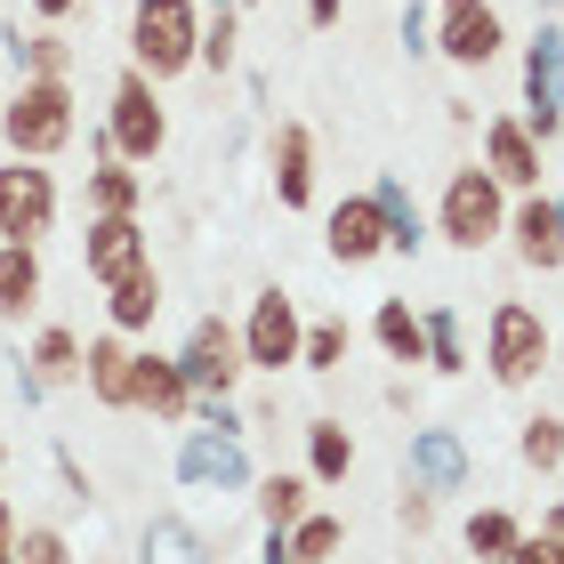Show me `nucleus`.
Listing matches in <instances>:
<instances>
[{"instance_id": "5", "label": "nucleus", "mask_w": 564, "mask_h": 564, "mask_svg": "<svg viewBox=\"0 0 564 564\" xmlns=\"http://www.w3.org/2000/svg\"><path fill=\"white\" fill-rule=\"evenodd\" d=\"M106 130H113V153L121 162H162L170 145V113H162V82H145V73H113L106 89Z\"/></svg>"}, {"instance_id": "26", "label": "nucleus", "mask_w": 564, "mask_h": 564, "mask_svg": "<svg viewBox=\"0 0 564 564\" xmlns=\"http://www.w3.org/2000/svg\"><path fill=\"white\" fill-rule=\"evenodd\" d=\"M130 210H145V177H138V162L106 153L89 170V218H130Z\"/></svg>"}, {"instance_id": "46", "label": "nucleus", "mask_w": 564, "mask_h": 564, "mask_svg": "<svg viewBox=\"0 0 564 564\" xmlns=\"http://www.w3.org/2000/svg\"><path fill=\"white\" fill-rule=\"evenodd\" d=\"M0 218H9V170H0Z\"/></svg>"}, {"instance_id": "17", "label": "nucleus", "mask_w": 564, "mask_h": 564, "mask_svg": "<svg viewBox=\"0 0 564 564\" xmlns=\"http://www.w3.org/2000/svg\"><path fill=\"white\" fill-rule=\"evenodd\" d=\"M153 250H145V218H89V235H82V274L106 291V282H121L130 267H145Z\"/></svg>"}, {"instance_id": "20", "label": "nucleus", "mask_w": 564, "mask_h": 564, "mask_svg": "<svg viewBox=\"0 0 564 564\" xmlns=\"http://www.w3.org/2000/svg\"><path fill=\"white\" fill-rule=\"evenodd\" d=\"M82 379H89V395L106 403V412H130V388H138V347H130V330H97L89 355H82Z\"/></svg>"}, {"instance_id": "33", "label": "nucleus", "mask_w": 564, "mask_h": 564, "mask_svg": "<svg viewBox=\"0 0 564 564\" xmlns=\"http://www.w3.org/2000/svg\"><path fill=\"white\" fill-rule=\"evenodd\" d=\"M347 347H355L347 315H323V323H306V339H299V364L315 371V379H330V371H347Z\"/></svg>"}, {"instance_id": "12", "label": "nucleus", "mask_w": 564, "mask_h": 564, "mask_svg": "<svg viewBox=\"0 0 564 564\" xmlns=\"http://www.w3.org/2000/svg\"><path fill=\"white\" fill-rule=\"evenodd\" d=\"M403 476L420 484V492H468V476H476V459L468 444H459V427H412V444H403Z\"/></svg>"}, {"instance_id": "34", "label": "nucleus", "mask_w": 564, "mask_h": 564, "mask_svg": "<svg viewBox=\"0 0 564 564\" xmlns=\"http://www.w3.org/2000/svg\"><path fill=\"white\" fill-rule=\"evenodd\" d=\"M517 459H524L532 476H556V468H564V420H556V412H532V420L517 427Z\"/></svg>"}, {"instance_id": "27", "label": "nucleus", "mask_w": 564, "mask_h": 564, "mask_svg": "<svg viewBox=\"0 0 564 564\" xmlns=\"http://www.w3.org/2000/svg\"><path fill=\"white\" fill-rule=\"evenodd\" d=\"M299 435H306V476H315V484H347V468H355L347 420H306Z\"/></svg>"}, {"instance_id": "50", "label": "nucleus", "mask_w": 564, "mask_h": 564, "mask_svg": "<svg viewBox=\"0 0 564 564\" xmlns=\"http://www.w3.org/2000/svg\"><path fill=\"white\" fill-rule=\"evenodd\" d=\"M0 564H17V556H0Z\"/></svg>"}, {"instance_id": "48", "label": "nucleus", "mask_w": 564, "mask_h": 564, "mask_svg": "<svg viewBox=\"0 0 564 564\" xmlns=\"http://www.w3.org/2000/svg\"><path fill=\"white\" fill-rule=\"evenodd\" d=\"M235 9H259V0H235Z\"/></svg>"}, {"instance_id": "32", "label": "nucleus", "mask_w": 564, "mask_h": 564, "mask_svg": "<svg viewBox=\"0 0 564 564\" xmlns=\"http://www.w3.org/2000/svg\"><path fill=\"white\" fill-rule=\"evenodd\" d=\"M235 65H242V9L218 0V9L202 17V73H235Z\"/></svg>"}, {"instance_id": "4", "label": "nucleus", "mask_w": 564, "mask_h": 564, "mask_svg": "<svg viewBox=\"0 0 564 564\" xmlns=\"http://www.w3.org/2000/svg\"><path fill=\"white\" fill-rule=\"evenodd\" d=\"M549 355H556V330L541 323V306L500 299L484 315V371H492V388H541Z\"/></svg>"}, {"instance_id": "49", "label": "nucleus", "mask_w": 564, "mask_h": 564, "mask_svg": "<svg viewBox=\"0 0 564 564\" xmlns=\"http://www.w3.org/2000/svg\"><path fill=\"white\" fill-rule=\"evenodd\" d=\"M202 9H218V0H202Z\"/></svg>"}, {"instance_id": "2", "label": "nucleus", "mask_w": 564, "mask_h": 564, "mask_svg": "<svg viewBox=\"0 0 564 564\" xmlns=\"http://www.w3.org/2000/svg\"><path fill=\"white\" fill-rule=\"evenodd\" d=\"M130 65L145 82L202 73V0H130Z\"/></svg>"}, {"instance_id": "8", "label": "nucleus", "mask_w": 564, "mask_h": 564, "mask_svg": "<svg viewBox=\"0 0 564 564\" xmlns=\"http://www.w3.org/2000/svg\"><path fill=\"white\" fill-rule=\"evenodd\" d=\"M524 121L541 145L564 138V24L556 17H541L524 41Z\"/></svg>"}, {"instance_id": "42", "label": "nucleus", "mask_w": 564, "mask_h": 564, "mask_svg": "<svg viewBox=\"0 0 564 564\" xmlns=\"http://www.w3.org/2000/svg\"><path fill=\"white\" fill-rule=\"evenodd\" d=\"M24 9H33V24H65L73 9H82V0H24Z\"/></svg>"}, {"instance_id": "47", "label": "nucleus", "mask_w": 564, "mask_h": 564, "mask_svg": "<svg viewBox=\"0 0 564 564\" xmlns=\"http://www.w3.org/2000/svg\"><path fill=\"white\" fill-rule=\"evenodd\" d=\"M0 468H9V444H0Z\"/></svg>"}, {"instance_id": "6", "label": "nucleus", "mask_w": 564, "mask_h": 564, "mask_svg": "<svg viewBox=\"0 0 564 564\" xmlns=\"http://www.w3.org/2000/svg\"><path fill=\"white\" fill-rule=\"evenodd\" d=\"M500 48H508L500 0H435V57H444V65L484 73Z\"/></svg>"}, {"instance_id": "1", "label": "nucleus", "mask_w": 564, "mask_h": 564, "mask_svg": "<svg viewBox=\"0 0 564 564\" xmlns=\"http://www.w3.org/2000/svg\"><path fill=\"white\" fill-rule=\"evenodd\" d=\"M82 130V106H73V82H17L0 97V145L17 162H57Z\"/></svg>"}, {"instance_id": "21", "label": "nucleus", "mask_w": 564, "mask_h": 564, "mask_svg": "<svg viewBox=\"0 0 564 564\" xmlns=\"http://www.w3.org/2000/svg\"><path fill=\"white\" fill-rule=\"evenodd\" d=\"M153 315H162V267H130V274H121V282H106V323L113 330H130V339H138V330H153Z\"/></svg>"}, {"instance_id": "39", "label": "nucleus", "mask_w": 564, "mask_h": 564, "mask_svg": "<svg viewBox=\"0 0 564 564\" xmlns=\"http://www.w3.org/2000/svg\"><path fill=\"white\" fill-rule=\"evenodd\" d=\"M395 524H403V532H427V524H435V492H420V484H412V492L395 500Z\"/></svg>"}, {"instance_id": "43", "label": "nucleus", "mask_w": 564, "mask_h": 564, "mask_svg": "<svg viewBox=\"0 0 564 564\" xmlns=\"http://www.w3.org/2000/svg\"><path fill=\"white\" fill-rule=\"evenodd\" d=\"M259 564H299V556H291V532H267V549H259Z\"/></svg>"}, {"instance_id": "37", "label": "nucleus", "mask_w": 564, "mask_h": 564, "mask_svg": "<svg viewBox=\"0 0 564 564\" xmlns=\"http://www.w3.org/2000/svg\"><path fill=\"white\" fill-rule=\"evenodd\" d=\"M395 33H403V48H412V57H427V48H435V9H427V0H412Z\"/></svg>"}, {"instance_id": "38", "label": "nucleus", "mask_w": 564, "mask_h": 564, "mask_svg": "<svg viewBox=\"0 0 564 564\" xmlns=\"http://www.w3.org/2000/svg\"><path fill=\"white\" fill-rule=\"evenodd\" d=\"M508 564H564V541L541 524V532H524V541H517V556H508Z\"/></svg>"}, {"instance_id": "18", "label": "nucleus", "mask_w": 564, "mask_h": 564, "mask_svg": "<svg viewBox=\"0 0 564 564\" xmlns=\"http://www.w3.org/2000/svg\"><path fill=\"white\" fill-rule=\"evenodd\" d=\"M267 177H274L282 210H306V202H315V130H306V121H282L267 138Z\"/></svg>"}, {"instance_id": "19", "label": "nucleus", "mask_w": 564, "mask_h": 564, "mask_svg": "<svg viewBox=\"0 0 564 564\" xmlns=\"http://www.w3.org/2000/svg\"><path fill=\"white\" fill-rule=\"evenodd\" d=\"M130 412L162 420V427H177V420L194 412V388H186V371H177V355L138 347V388H130Z\"/></svg>"}, {"instance_id": "15", "label": "nucleus", "mask_w": 564, "mask_h": 564, "mask_svg": "<svg viewBox=\"0 0 564 564\" xmlns=\"http://www.w3.org/2000/svg\"><path fill=\"white\" fill-rule=\"evenodd\" d=\"M508 242H517V259L524 267H541L556 274L564 267V194H517V210H508Z\"/></svg>"}, {"instance_id": "35", "label": "nucleus", "mask_w": 564, "mask_h": 564, "mask_svg": "<svg viewBox=\"0 0 564 564\" xmlns=\"http://www.w3.org/2000/svg\"><path fill=\"white\" fill-rule=\"evenodd\" d=\"M339 549H347V524L323 517V508H306V517L291 524V556L299 564H339Z\"/></svg>"}, {"instance_id": "16", "label": "nucleus", "mask_w": 564, "mask_h": 564, "mask_svg": "<svg viewBox=\"0 0 564 564\" xmlns=\"http://www.w3.org/2000/svg\"><path fill=\"white\" fill-rule=\"evenodd\" d=\"M484 170H492L508 194L541 186V138H532L524 113H492V121H484Z\"/></svg>"}, {"instance_id": "28", "label": "nucleus", "mask_w": 564, "mask_h": 564, "mask_svg": "<svg viewBox=\"0 0 564 564\" xmlns=\"http://www.w3.org/2000/svg\"><path fill=\"white\" fill-rule=\"evenodd\" d=\"M306 492H315V476H291V468H274L267 484H250V500H259V524H267V532H291L306 508H315Z\"/></svg>"}, {"instance_id": "23", "label": "nucleus", "mask_w": 564, "mask_h": 564, "mask_svg": "<svg viewBox=\"0 0 564 564\" xmlns=\"http://www.w3.org/2000/svg\"><path fill=\"white\" fill-rule=\"evenodd\" d=\"M138 564H218V549L194 517H153L138 532Z\"/></svg>"}, {"instance_id": "41", "label": "nucleus", "mask_w": 564, "mask_h": 564, "mask_svg": "<svg viewBox=\"0 0 564 564\" xmlns=\"http://www.w3.org/2000/svg\"><path fill=\"white\" fill-rule=\"evenodd\" d=\"M299 9H306V24H315V33H330V24L347 17V0H299Z\"/></svg>"}, {"instance_id": "31", "label": "nucleus", "mask_w": 564, "mask_h": 564, "mask_svg": "<svg viewBox=\"0 0 564 564\" xmlns=\"http://www.w3.org/2000/svg\"><path fill=\"white\" fill-rule=\"evenodd\" d=\"M459 541H468V556H476V564H508V556H517V541H524V524L508 517V508H476Z\"/></svg>"}, {"instance_id": "11", "label": "nucleus", "mask_w": 564, "mask_h": 564, "mask_svg": "<svg viewBox=\"0 0 564 564\" xmlns=\"http://www.w3.org/2000/svg\"><path fill=\"white\" fill-rule=\"evenodd\" d=\"M323 250L339 267H371L388 259V218H379V194H347L323 210Z\"/></svg>"}, {"instance_id": "14", "label": "nucleus", "mask_w": 564, "mask_h": 564, "mask_svg": "<svg viewBox=\"0 0 564 564\" xmlns=\"http://www.w3.org/2000/svg\"><path fill=\"white\" fill-rule=\"evenodd\" d=\"M57 235V170L48 162H17L9 170V218H0V242H41Z\"/></svg>"}, {"instance_id": "22", "label": "nucleus", "mask_w": 564, "mask_h": 564, "mask_svg": "<svg viewBox=\"0 0 564 564\" xmlns=\"http://www.w3.org/2000/svg\"><path fill=\"white\" fill-rule=\"evenodd\" d=\"M48 274H41V242H0V323H24L41 306Z\"/></svg>"}, {"instance_id": "9", "label": "nucleus", "mask_w": 564, "mask_h": 564, "mask_svg": "<svg viewBox=\"0 0 564 564\" xmlns=\"http://www.w3.org/2000/svg\"><path fill=\"white\" fill-rule=\"evenodd\" d=\"M177 371H186L194 403L235 395V379L250 371V364H242V330H235V323H218V315H202V323L186 330V347H177Z\"/></svg>"}, {"instance_id": "44", "label": "nucleus", "mask_w": 564, "mask_h": 564, "mask_svg": "<svg viewBox=\"0 0 564 564\" xmlns=\"http://www.w3.org/2000/svg\"><path fill=\"white\" fill-rule=\"evenodd\" d=\"M0 556H17V508H9V492H0Z\"/></svg>"}, {"instance_id": "13", "label": "nucleus", "mask_w": 564, "mask_h": 564, "mask_svg": "<svg viewBox=\"0 0 564 564\" xmlns=\"http://www.w3.org/2000/svg\"><path fill=\"white\" fill-rule=\"evenodd\" d=\"M0 65H9L17 82H73L65 24H33V33H24V17H9V24H0Z\"/></svg>"}, {"instance_id": "45", "label": "nucleus", "mask_w": 564, "mask_h": 564, "mask_svg": "<svg viewBox=\"0 0 564 564\" xmlns=\"http://www.w3.org/2000/svg\"><path fill=\"white\" fill-rule=\"evenodd\" d=\"M541 524H549V532H556V541H564V492L549 500V517H541Z\"/></svg>"}, {"instance_id": "24", "label": "nucleus", "mask_w": 564, "mask_h": 564, "mask_svg": "<svg viewBox=\"0 0 564 564\" xmlns=\"http://www.w3.org/2000/svg\"><path fill=\"white\" fill-rule=\"evenodd\" d=\"M371 194H379V218H388V259H420L427 250V218H420L412 186L388 170V177H371Z\"/></svg>"}, {"instance_id": "7", "label": "nucleus", "mask_w": 564, "mask_h": 564, "mask_svg": "<svg viewBox=\"0 0 564 564\" xmlns=\"http://www.w3.org/2000/svg\"><path fill=\"white\" fill-rule=\"evenodd\" d=\"M299 339H306L299 299L282 291V282H267V291L250 299V315H242V364H250V371H267V379H282V371L299 364Z\"/></svg>"}, {"instance_id": "3", "label": "nucleus", "mask_w": 564, "mask_h": 564, "mask_svg": "<svg viewBox=\"0 0 564 564\" xmlns=\"http://www.w3.org/2000/svg\"><path fill=\"white\" fill-rule=\"evenodd\" d=\"M435 235H444L452 250H492L500 235H508V186L484 162H459L452 177H444V202H435Z\"/></svg>"}, {"instance_id": "40", "label": "nucleus", "mask_w": 564, "mask_h": 564, "mask_svg": "<svg viewBox=\"0 0 564 564\" xmlns=\"http://www.w3.org/2000/svg\"><path fill=\"white\" fill-rule=\"evenodd\" d=\"M57 476H65V492H73V500H82V508H89V476H82V459H73L65 444H57Z\"/></svg>"}, {"instance_id": "36", "label": "nucleus", "mask_w": 564, "mask_h": 564, "mask_svg": "<svg viewBox=\"0 0 564 564\" xmlns=\"http://www.w3.org/2000/svg\"><path fill=\"white\" fill-rule=\"evenodd\" d=\"M17 564H82V556H73V541L57 524H24L17 532Z\"/></svg>"}, {"instance_id": "30", "label": "nucleus", "mask_w": 564, "mask_h": 564, "mask_svg": "<svg viewBox=\"0 0 564 564\" xmlns=\"http://www.w3.org/2000/svg\"><path fill=\"white\" fill-rule=\"evenodd\" d=\"M427 371H444V379H459L468 371V330H459V306L444 299V306H427Z\"/></svg>"}, {"instance_id": "29", "label": "nucleus", "mask_w": 564, "mask_h": 564, "mask_svg": "<svg viewBox=\"0 0 564 564\" xmlns=\"http://www.w3.org/2000/svg\"><path fill=\"white\" fill-rule=\"evenodd\" d=\"M82 355H89V347H82V330H73V323H48L41 339L24 347V364H33L48 388H73V379H82Z\"/></svg>"}, {"instance_id": "25", "label": "nucleus", "mask_w": 564, "mask_h": 564, "mask_svg": "<svg viewBox=\"0 0 564 564\" xmlns=\"http://www.w3.org/2000/svg\"><path fill=\"white\" fill-rule=\"evenodd\" d=\"M371 339L388 347V364H427V323H420V306L412 299H379V315H371Z\"/></svg>"}, {"instance_id": "10", "label": "nucleus", "mask_w": 564, "mask_h": 564, "mask_svg": "<svg viewBox=\"0 0 564 564\" xmlns=\"http://www.w3.org/2000/svg\"><path fill=\"white\" fill-rule=\"evenodd\" d=\"M177 484L186 492H250V452L235 427H186V444H177Z\"/></svg>"}]
</instances>
